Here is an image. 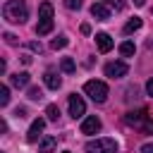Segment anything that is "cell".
Listing matches in <instances>:
<instances>
[{
    "label": "cell",
    "mask_w": 153,
    "mask_h": 153,
    "mask_svg": "<svg viewBox=\"0 0 153 153\" xmlns=\"http://www.w3.org/2000/svg\"><path fill=\"white\" fill-rule=\"evenodd\" d=\"M43 81H45V86H48V88H53V91H57V88L62 86V79H60L53 69H48V72L43 74Z\"/></svg>",
    "instance_id": "obj_13"
},
{
    "label": "cell",
    "mask_w": 153,
    "mask_h": 153,
    "mask_svg": "<svg viewBox=\"0 0 153 153\" xmlns=\"http://www.w3.org/2000/svg\"><path fill=\"white\" fill-rule=\"evenodd\" d=\"M115 151H117L115 139H96L86 143V153H115Z\"/></svg>",
    "instance_id": "obj_4"
},
{
    "label": "cell",
    "mask_w": 153,
    "mask_h": 153,
    "mask_svg": "<svg viewBox=\"0 0 153 153\" xmlns=\"http://www.w3.org/2000/svg\"><path fill=\"white\" fill-rule=\"evenodd\" d=\"M2 14H5V19L12 22V24H24V22L29 19V7H26L24 0H7V2L2 5Z\"/></svg>",
    "instance_id": "obj_1"
},
{
    "label": "cell",
    "mask_w": 153,
    "mask_h": 153,
    "mask_svg": "<svg viewBox=\"0 0 153 153\" xmlns=\"http://www.w3.org/2000/svg\"><path fill=\"white\" fill-rule=\"evenodd\" d=\"M53 146H55V139H53V136H48V139H43V141H41V151H43V153H48Z\"/></svg>",
    "instance_id": "obj_22"
},
{
    "label": "cell",
    "mask_w": 153,
    "mask_h": 153,
    "mask_svg": "<svg viewBox=\"0 0 153 153\" xmlns=\"http://www.w3.org/2000/svg\"><path fill=\"white\" fill-rule=\"evenodd\" d=\"M139 29H141V19H139V17L129 19V22L124 24V33H134V31H139Z\"/></svg>",
    "instance_id": "obj_15"
},
{
    "label": "cell",
    "mask_w": 153,
    "mask_h": 153,
    "mask_svg": "<svg viewBox=\"0 0 153 153\" xmlns=\"http://www.w3.org/2000/svg\"><path fill=\"white\" fill-rule=\"evenodd\" d=\"M81 5H84V0H65L67 10H81Z\"/></svg>",
    "instance_id": "obj_23"
},
{
    "label": "cell",
    "mask_w": 153,
    "mask_h": 153,
    "mask_svg": "<svg viewBox=\"0 0 153 153\" xmlns=\"http://www.w3.org/2000/svg\"><path fill=\"white\" fill-rule=\"evenodd\" d=\"M84 93L93 103H105V98H108V84L105 81H98V79H91V81L84 84Z\"/></svg>",
    "instance_id": "obj_3"
},
{
    "label": "cell",
    "mask_w": 153,
    "mask_h": 153,
    "mask_svg": "<svg viewBox=\"0 0 153 153\" xmlns=\"http://www.w3.org/2000/svg\"><path fill=\"white\" fill-rule=\"evenodd\" d=\"M7 103H10V88L7 86H0V105L5 108Z\"/></svg>",
    "instance_id": "obj_21"
},
{
    "label": "cell",
    "mask_w": 153,
    "mask_h": 153,
    "mask_svg": "<svg viewBox=\"0 0 153 153\" xmlns=\"http://www.w3.org/2000/svg\"><path fill=\"white\" fill-rule=\"evenodd\" d=\"M96 45H98L100 53H110V50H112V38L100 31V33H96Z\"/></svg>",
    "instance_id": "obj_10"
},
{
    "label": "cell",
    "mask_w": 153,
    "mask_h": 153,
    "mask_svg": "<svg viewBox=\"0 0 153 153\" xmlns=\"http://www.w3.org/2000/svg\"><path fill=\"white\" fill-rule=\"evenodd\" d=\"M141 153H153V143H143L141 146Z\"/></svg>",
    "instance_id": "obj_26"
},
{
    "label": "cell",
    "mask_w": 153,
    "mask_h": 153,
    "mask_svg": "<svg viewBox=\"0 0 153 153\" xmlns=\"http://www.w3.org/2000/svg\"><path fill=\"white\" fill-rule=\"evenodd\" d=\"M67 105H69V115L76 120V117H84L86 115V103H84V98L81 96H76V93H72L69 98H67Z\"/></svg>",
    "instance_id": "obj_5"
},
{
    "label": "cell",
    "mask_w": 153,
    "mask_h": 153,
    "mask_svg": "<svg viewBox=\"0 0 153 153\" xmlns=\"http://www.w3.org/2000/svg\"><path fill=\"white\" fill-rule=\"evenodd\" d=\"M29 98H31V100H41V98H43V91H41L38 86H29Z\"/></svg>",
    "instance_id": "obj_20"
},
{
    "label": "cell",
    "mask_w": 153,
    "mask_h": 153,
    "mask_svg": "<svg viewBox=\"0 0 153 153\" xmlns=\"http://www.w3.org/2000/svg\"><path fill=\"white\" fill-rule=\"evenodd\" d=\"M91 14H93L98 22H105V19H110V7H108L105 2H93V5H91Z\"/></svg>",
    "instance_id": "obj_9"
},
{
    "label": "cell",
    "mask_w": 153,
    "mask_h": 153,
    "mask_svg": "<svg viewBox=\"0 0 153 153\" xmlns=\"http://www.w3.org/2000/svg\"><path fill=\"white\" fill-rule=\"evenodd\" d=\"M45 120H48V122H57V120H60V108H57L55 103H50V105L45 108Z\"/></svg>",
    "instance_id": "obj_14"
},
{
    "label": "cell",
    "mask_w": 153,
    "mask_h": 153,
    "mask_svg": "<svg viewBox=\"0 0 153 153\" xmlns=\"http://www.w3.org/2000/svg\"><path fill=\"white\" fill-rule=\"evenodd\" d=\"M100 127H103L100 117H96V115H88V117L81 122V134H88V136H93V134H98V131H100Z\"/></svg>",
    "instance_id": "obj_6"
},
{
    "label": "cell",
    "mask_w": 153,
    "mask_h": 153,
    "mask_svg": "<svg viewBox=\"0 0 153 153\" xmlns=\"http://www.w3.org/2000/svg\"><path fill=\"white\" fill-rule=\"evenodd\" d=\"M43 129H45V120H43V117L33 120V122H31V127H29V131H26V141H29V143H36V141L41 139Z\"/></svg>",
    "instance_id": "obj_7"
},
{
    "label": "cell",
    "mask_w": 153,
    "mask_h": 153,
    "mask_svg": "<svg viewBox=\"0 0 153 153\" xmlns=\"http://www.w3.org/2000/svg\"><path fill=\"white\" fill-rule=\"evenodd\" d=\"M62 153H69V151H62Z\"/></svg>",
    "instance_id": "obj_31"
},
{
    "label": "cell",
    "mask_w": 153,
    "mask_h": 153,
    "mask_svg": "<svg viewBox=\"0 0 153 153\" xmlns=\"http://www.w3.org/2000/svg\"><path fill=\"white\" fill-rule=\"evenodd\" d=\"M29 48H31L33 53H41V50H43V45H41L38 41H31V43H29Z\"/></svg>",
    "instance_id": "obj_24"
},
{
    "label": "cell",
    "mask_w": 153,
    "mask_h": 153,
    "mask_svg": "<svg viewBox=\"0 0 153 153\" xmlns=\"http://www.w3.org/2000/svg\"><path fill=\"white\" fill-rule=\"evenodd\" d=\"M29 81H31L29 72H17V74H12V76H10V84H12V86H17V88L29 86Z\"/></svg>",
    "instance_id": "obj_12"
},
{
    "label": "cell",
    "mask_w": 153,
    "mask_h": 153,
    "mask_svg": "<svg viewBox=\"0 0 153 153\" xmlns=\"http://www.w3.org/2000/svg\"><path fill=\"white\" fill-rule=\"evenodd\" d=\"M53 31V5L50 2H41L38 7V24H36V33L45 36Z\"/></svg>",
    "instance_id": "obj_2"
},
{
    "label": "cell",
    "mask_w": 153,
    "mask_h": 153,
    "mask_svg": "<svg viewBox=\"0 0 153 153\" xmlns=\"http://www.w3.org/2000/svg\"><path fill=\"white\" fill-rule=\"evenodd\" d=\"M146 93H148V96H153V79H148V81H146Z\"/></svg>",
    "instance_id": "obj_27"
},
{
    "label": "cell",
    "mask_w": 153,
    "mask_h": 153,
    "mask_svg": "<svg viewBox=\"0 0 153 153\" xmlns=\"http://www.w3.org/2000/svg\"><path fill=\"white\" fill-rule=\"evenodd\" d=\"M100 2H105L110 10H115V12H122L124 7H127V2L124 0H100Z\"/></svg>",
    "instance_id": "obj_17"
},
{
    "label": "cell",
    "mask_w": 153,
    "mask_h": 153,
    "mask_svg": "<svg viewBox=\"0 0 153 153\" xmlns=\"http://www.w3.org/2000/svg\"><path fill=\"white\" fill-rule=\"evenodd\" d=\"M129 124H136V127H143L146 122H148V117H146V110H136V112H127V117H124Z\"/></svg>",
    "instance_id": "obj_11"
},
{
    "label": "cell",
    "mask_w": 153,
    "mask_h": 153,
    "mask_svg": "<svg viewBox=\"0 0 153 153\" xmlns=\"http://www.w3.org/2000/svg\"><path fill=\"white\" fill-rule=\"evenodd\" d=\"M60 67H62V72H67V74H72V72L76 69V65H74V60H72V57H62Z\"/></svg>",
    "instance_id": "obj_18"
},
{
    "label": "cell",
    "mask_w": 153,
    "mask_h": 153,
    "mask_svg": "<svg viewBox=\"0 0 153 153\" xmlns=\"http://www.w3.org/2000/svg\"><path fill=\"white\" fill-rule=\"evenodd\" d=\"M14 115L22 120V117H26V110H24V108H17V110H14Z\"/></svg>",
    "instance_id": "obj_28"
},
{
    "label": "cell",
    "mask_w": 153,
    "mask_h": 153,
    "mask_svg": "<svg viewBox=\"0 0 153 153\" xmlns=\"http://www.w3.org/2000/svg\"><path fill=\"white\" fill-rule=\"evenodd\" d=\"M81 33H91V26L88 24H81Z\"/></svg>",
    "instance_id": "obj_29"
},
{
    "label": "cell",
    "mask_w": 153,
    "mask_h": 153,
    "mask_svg": "<svg viewBox=\"0 0 153 153\" xmlns=\"http://www.w3.org/2000/svg\"><path fill=\"white\" fill-rule=\"evenodd\" d=\"M134 50H136V48H134V43H131V41L120 43V53H122L124 57H131V55H134Z\"/></svg>",
    "instance_id": "obj_16"
},
{
    "label": "cell",
    "mask_w": 153,
    "mask_h": 153,
    "mask_svg": "<svg viewBox=\"0 0 153 153\" xmlns=\"http://www.w3.org/2000/svg\"><path fill=\"white\" fill-rule=\"evenodd\" d=\"M67 43H69V38H67V36H57V38H53L50 48H53V50H60V48H65Z\"/></svg>",
    "instance_id": "obj_19"
},
{
    "label": "cell",
    "mask_w": 153,
    "mask_h": 153,
    "mask_svg": "<svg viewBox=\"0 0 153 153\" xmlns=\"http://www.w3.org/2000/svg\"><path fill=\"white\" fill-rule=\"evenodd\" d=\"M134 5H136V7H143V5H146V0H134Z\"/></svg>",
    "instance_id": "obj_30"
},
{
    "label": "cell",
    "mask_w": 153,
    "mask_h": 153,
    "mask_svg": "<svg viewBox=\"0 0 153 153\" xmlns=\"http://www.w3.org/2000/svg\"><path fill=\"white\" fill-rule=\"evenodd\" d=\"M2 38H5L10 45H14V43H17V36H12V33H2Z\"/></svg>",
    "instance_id": "obj_25"
},
{
    "label": "cell",
    "mask_w": 153,
    "mask_h": 153,
    "mask_svg": "<svg viewBox=\"0 0 153 153\" xmlns=\"http://www.w3.org/2000/svg\"><path fill=\"white\" fill-rule=\"evenodd\" d=\"M127 74V65L124 62H108L105 65V76L110 79H122Z\"/></svg>",
    "instance_id": "obj_8"
}]
</instances>
